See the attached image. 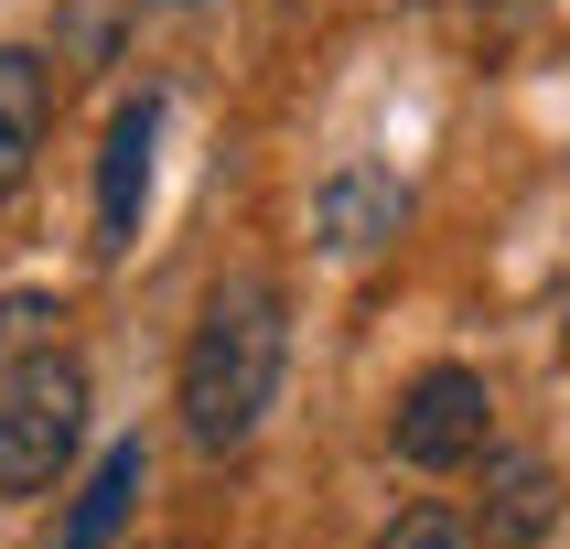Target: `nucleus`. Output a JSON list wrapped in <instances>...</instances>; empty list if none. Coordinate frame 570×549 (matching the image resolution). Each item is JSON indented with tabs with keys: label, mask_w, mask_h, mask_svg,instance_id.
<instances>
[{
	"label": "nucleus",
	"mask_w": 570,
	"mask_h": 549,
	"mask_svg": "<svg viewBox=\"0 0 570 549\" xmlns=\"http://www.w3.org/2000/svg\"><path fill=\"white\" fill-rule=\"evenodd\" d=\"M281 366H291V302H281V281H258V269L216 281L205 313H194V334H184V378H173L184 442L194 452H237L258 420H269V399H281Z\"/></svg>",
	"instance_id": "1"
},
{
	"label": "nucleus",
	"mask_w": 570,
	"mask_h": 549,
	"mask_svg": "<svg viewBox=\"0 0 570 549\" xmlns=\"http://www.w3.org/2000/svg\"><path fill=\"white\" fill-rule=\"evenodd\" d=\"M76 442H87V366L43 345V355L11 366V388H0V496L65 484Z\"/></svg>",
	"instance_id": "2"
},
{
	"label": "nucleus",
	"mask_w": 570,
	"mask_h": 549,
	"mask_svg": "<svg viewBox=\"0 0 570 549\" xmlns=\"http://www.w3.org/2000/svg\"><path fill=\"white\" fill-rule=\"evenodd\" d=\"M484 431H495V399H484L474 366H420L399 388V410H387V452L410 463V474H463L484 463Z\"/></svg>",
	"instance_id": "3"
},
{
	"label": "nucleus",
	"mask_w": 570,
	"mask_h": 549,
	"mask_svg": "<svg viewBox=\"0 0 570 549\" xmlns=\"http://www.w3.org/2000/svg\"><path fill=\"white\" fill-rule=\"evenodd\" d=\"M410 237V184L387 161H334L313 184V248L323 258H377Z\"/></svg>",
	"instance_id": "4"
},
{
	"label": "nucleus",
	"mask_w": 570,
	"mask_h": 549,
	"mask_svg": "<svg viewBox=\"0 0 570 549\" xmlns=\"http://www.w3.org/2000/svg\"><path fill=\"white\" fill-rule=\"evenodd\" d=\"M151 140H161V97H119V119L97 140V258H119L140 237V205H151Z\"/></svg>",
	"instance_id": "5"
},
{
	"label": "nucleus",
	"mask_w": 570,
	"mask_h": 549,
	"mask_svg": "<svg viewBox=\"0 0 570 549\" xmlns=\"http://www.w3.org/2000/svg\"><path fill=\"white\" fill-rule=\"evenodd\" d=\"M549 528H560V463H549V452H495V442H484L474 539H484V549H539Z\"/></svg>",
	"instance_id": "6"
},
{
	"label": "nucleus",
	"mask_w": 570,
	"mask_h": 549,
	"mask_svg": "<svg viewBox=\"0 0 570 549\" xmlns=\"http://www.w3.org/2000/svg\"><path fill=\"white\" fill-rule=\"evenodd\" d=\"M140 484H151V452H140V442H108V452L87 463V484L65 496V517H55V549H119L129 507H140Z\"/></svg>",
	"instance_id": "7"
},
{
	"label": "nucleus",
	"mask_w": 570,
	"mask_h": 549,
	"mask_svg": "<svg viewBox=\"0 0 570 549\" xmlns=\"http://www.w3.org/2000/svg\"><path fill=\"white\" fill-rule=\"evenodd\" d=\"M43 129H55V55H22V43H0V205L32 184V151H43Z\"/></svg>",
	"instance_id": "8"
},
{
	"label": "nucleus",
	"mask_w": 570,
	"mask_h": 549,
	"mask_svg": "<svg viewBox=\"0 0 570 549\" xmlns=\"http://www.w3.org/2000/svg\"><path fill=\"white\" fill-rule=\"evenodd\" d=\"M129 22H140V0H65V11H55V65H76V76L119 65Z\"/></svg>",
	"instance_id": "9"
},
{
	"label": "nucleus",
	"mask_w": 570,
	"mask_h": 549,
	"mask_svg": "<svg viewBox=\"0 0 570 549\" xmlns=\"http://www.w3.org/2000/svg\"><path fill=\"white\" fill-rule=\"evenodd\" d=\"M377 549H484V539H474V517H463V507H399L377 528Z\"/></svg>",
	"instance_id": "10"
},
{
	"label": "nucleus",
	"mask_w": 570,
	"mask_h": 549,
	"mask_svg": "<svg viewBox=\"0 0 570 549\" xmlns=\"http://www.w3.org/2000/svg\"><path fill=\"white\" fill-rule=\"evenodd\" d=\"M65 323L55 291H0V366H22V355H43V334Z\"/></svg>",
	"instance_id": "11"
},
{
	"label": "nucleus",
	"mask_w": 570,
	"mask_h": 549,
	"mask_svg": "<svg viewBox=\"0 0 570 549\" xmlns=\"http://www.w3.org/2000/svg\"><path fill=\"white\" fill-rule=\"evenodd\" d=\"M560 345H570V313H560Z\"/></svg>",
	"instance_id": "12"
},
{
	"label": "nucleus",
	"mask_w": 570,
	"mask_h": 549,
	"mask_svg": "<svg viewBox=\"0 0 570 549\" xmlns=\"http://www.w3.org/2000/svg\"><path fill=\"white\" fill-rule=\"evenodd\" d=\"M173 549H194V539H173Z\"/></svg>",
	"instance_id": "13"
}]
</instances>
